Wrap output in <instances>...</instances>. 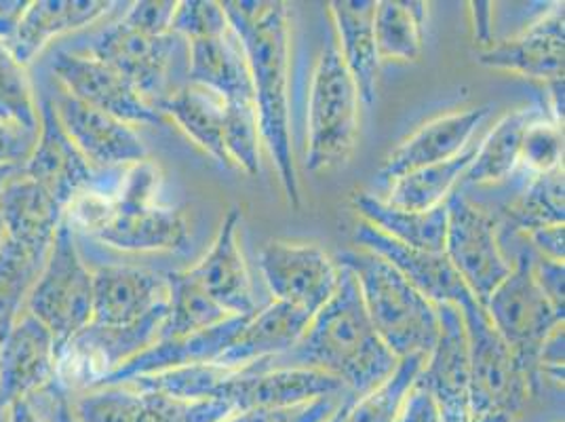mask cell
<instances>
[{"instance_id": "obj_1", "label": "cell", "mask_w": 565, "mask_h": 422, "mask_svg": "<svg viewBox=\"0 0 565 422\" xmlns=\"http://www.w3.org/2000/svg\"><path fill=\"white\" fill-rule=\"evenodd\" d=\"M399 359L386 349L372 326L353 273L340 266V282L328 305L319 308L300 340L279 357L245 370L300 368L338 378L354 398H363L386 380Z\"/></svg>"}, {"instance_id": "obj_2", "label": "cell", "mask_w": 565, "mask_h": 422, "mask_svg": "<svg viewBox=\"0 0 565 422\" xmlns=\"http://www.w3.org/2000/svg\"><path fill=\"white\" fill-rule=\"evenodd\" d=\"M222 7L247 57L259 138L275 161L289 205L300 208L289 106V4L279 0H224Z\"/></svg>"}, {"instance_id": "obj_3", "label": "cell", "mask_w": 565, "mask_h": 422, "mask_svg": "<svg viewBox=\"0 0 565 422\" xmlns=\"http://www.w3.org/2000/svg\"><path fill=\"white\" fill-rule=\"evenodd\" d=\"M159 187L161 173L146 159L125 167L113 199L87 192L66 215L120 252H186L192 241L189 220L184 211L159 203Z\"/></svg>"}, {"instance_id": "obj_4", "label": "cell", "mask_w": 565, "mask_h": 422, "mask_svg": "<svg viewBox=\"0 0 565 422\" xmlns=\"http://www.w3.org/2000/svg\"><path fill=\"white\" fill-rule=\"evenodd\" d=\"M335 264L353 273L367 317L388 351L397 359L433 351L439 336L437 305L395 266L365 250L342 252Z\"/></svg>"}, {"instance_id": "obj_5", "label": "cell", "mask_w": 565, "mask_h": 422, "mask_svg": "<svg viewBox=\"0 0 565 422\" xmlns=\"http://www.w3.org/2000/svg\"><path fill=\"white\" fill-rule=\"evenodd\" d=\"M359 92L333 34L317 57L307 110V167L312 173L344 165L359 136Z\"/></svg>"}, {"instance_id": "obj_6", "label": "cell", "mask_w": 565, "mask_h": 422, "mask_svg": "<svg viewBox=\"0 0 565 422\" xmlns=\"http://www.w3.org/2000/svg\"><path fill=\"white\" fill-rule=\"evenodd\" d=\"M458 308L469 345L471 422L518 421L532 395L527 376L475 298L465 300Z\"/></svg>"}, {"instance_id": "obj_7", "label": "cell", "mask_w": 565, "mask_h": 422, "mask_svg": "<svg viewBox=\"0 0 565 422\" xmlns=\"http://www.w3.org/2000/svg\"><path fill=\"white\" fill-rule=\"evenodd\" d=\"M25 310L53 334L57 352L94 319V271L81 256L68 215L28 294Z\"/></svg>"}, {"instance_id": "obj_8", "label": "cell", "mask_w": 565, "mask_h": 422, "mask_svg": "<svg viewBox=\"0 0 565 422\" xmlns=\"http://www.w3.org/2000/svg\"><path fill=\"white\" fill-rule=\"evenodd\" d=\"M511 262L509 277L495 287L483 310L527 376L532 393H536L541 387L536 372L539 351L546 336L564 324V315L555 310L534 279L532 247L521 250Z\"/></svg>"}, {"instance_id": "obj_9", "label": "cell", "mask_w": 565, "mask_h": 422, "mask_svg": "<svg viewBox=\"0 0 565 422\" xmlns=\"http://www.w3.org/2000/svg\"><path fill=\"white\" fill-rule=\"evenodd\" d=\"M446 256L481 308L513 268L502 250L494 213L475 203L462 188L448 199Z\"/></svg>"}, {"instance_id": "obj_10", "label": "cell", "mask_w": 565, "mask_h": 422, "mask_svg": "<svg viewBox=\"0 0 565 422\" xmlns=\"http://www.w3.org/2000/svg\"><path fill=\"white\" fill-rule=\"evenodd\" d=\"M39 106L41 127L36 146L24 163L25 176L47 188L66 211L87 192L113 199L125 167L104 171L92 167L62 129L53 110V102L45 97L39 102Z\"/></svg>"}, {"instance_id": "obj_11", "label": "cell", "mask_w": 565, "mask_h": 422, "mask_svg": "<svg viewBox=\"0 0 565 422\" xmlns=\"http://www.w3.org/2000/svg\"><path fill=\"white\" fill-rule=\"evenodd\" d=\"M180 36H150L118 20L95 34L87 55L118 72L138 94L159 110L169 97V72Z\"/></svg>"}, {"instance_id": "obj_12", "label": "cell", "mask_w": 565, "mask_h": 422, "mask_svg": "<svg viewBox=\"0 0 565 422\" xmlns=\"http://www.w3.org/2000/svg\"><path fill=\"white\" fill-rule=\"evenodd\" d=\"M258 264L277 303L308 315L328 305L340 282V266L315 243L270 241L259 252Z\"/></svg>"}, {"instance_id": "obj_13", "label": "cell", "mask_w": 565, "mask_h": 422, "mask_svg": "<svg viewBox=\"0 0 565 422\" xmlns=\"http://www.w3.org/2000/svg\"><path fill=\"white\" fill-rule=\"evenodd\" d=\"M51 72L62 92L127 125H157L163 120V115L118 72L87 53L57 49L51 60Z\"/></svg>"}, {"instance_id": "obj_14", "label": "cell", "mask_w": 565, "mask_h": 422, "mask_svg": "<svg viewBox=\"0 0 565 422\" xmlns=\"http://www.w3.org/2000/svg\"><path fill=\"white\" fill-rule=\"evenodd\" d=\"M347 387L330 374L300 370V368H277V370H236L228 376L213 399H222L235 408L245 410H291L302 408L321 398H342Z\"/></svg>"}, {"instance_id": "obj_15", "label": "cell", "mask_w": 565, "mask_h": 422, "mask_svg": "<svg viewBox=\"0 0 565 422\" xmlns=\"http://www.w3.org/2000/svg\"><path fill=\"white\" fill-rule=\"evenodd\" d=\"M51 102L62 129L95 169H122L148 159V148L134 125L95 110L60 87Z\"/></svg>"}, {"instance_id": "obj_16", "label": "cell", "mask_w": 565, "mask_h": 422, "mask_svg": "<svg viewBox=\"0 0 565 422\" xmlns=\"http://www.w3.org/2000/svg\"><path fill=\"white\" fill-rule=\"evenodd\" d=\"M439 336L426 355L418 380L437 405L441 422H471L469 408V345L460 308L437 305Z\"/></svg>"}, {"instance_id": "obj_17", "label": "cell", "mask_w": 565, "mask_h": 422, "mask_svg": "<svg viewBox=\"0 0 565 422\" xmlns=\"http://www.w3.org/2000/svg\"><path fill=\"white\" fill-rule=\"evenodd\" d=\"M57 374V342L28 310L0 340V412L30 399Z\"/></svg>"}, {"instance_id": "obj_18", "label": "cell", "mask_w": 565, "mask_h": 422, "mask_svg": "<svg viewBox=\"0 0 565 422\" xmlns=\"http://www.w3.org/2000/svg\"><path fill=\"white\" fill-rule=\"evenodd\" d=\"M169 306L166 275L131 264L94 271V326L129 328Z\"/></svg>"}, {"instance_id": "obj_19", "label": "cell", "mask_w": 565, "mask_h": 422, "mask_svg": "<svg viewBox=\"0 0 565 422\" xmlns=\"http://www.w3.org/2000/svg\"><path fill=\"white\" fill-rule=\"evenodd\" d=\"M564 2L553 4L541 20L532 22L518 36L494 43L477 55V64L492 71L513 72L544 85L564 81Z\"/></svg>"}, {"instance_id": "obj_20", "label": "cell", "mask_w": 565, "mask_h": 422, "mask_svg": "<svg viewBox=\"0 0 565 422\" xmlns=\"http://www.w3.org/2000/svg\"><path fill=\"white\" fill-rule=\"evenodd\" d=\"M353 243L359 250L372 252L395 266L433 305L460 306L472 298L469 287L451 266L446 252L433 254L403 245L391 236L382 235L363 220H359L354 226Z\"/></svg>"}, {"instance_id": "obj_21", "label": "cell", "mask_w": 565, "mask_h": 422, "mask_svg": "<svg viewBox=\"0 0 565 422\" xmlns=\"http://www.w3.org/2000/svg\"><path fill=\"white\" fill-rule=\"evenodd\" d=\"M492 106H477L424 123L416 134L401 141L397 150L380 167L377 187L386 188L393 180L414 169L458 157L475 140V134L492 115Z\"/></svg>"}, {"instance_id": "obj_22", "label": "cell", "mask_w": 565, "mask_h": 422, "mask_svg": "<svg viewBox=\"0 0 565 422\" xmlns=\"http://www.w3.org/2000/svg\"><path fill=\"white\" fill-rule=\"evenodd\" d=\"M252 315H235L213 328L201 329L189 336L159 338L152 347H148L146 351L118 366L115 372L102 378L92 389L118 387L141 376L161 374L167 370L194 366V363H215L222 357V352L231 347L238 329L247 324Z\"/></svg>"}, {"instance_id": "obj_23", "label": "cell", "mask_w": 565, "mask_h": 422, "mask_svg": "<svg viewBox=\"0 0 565 422\" xmlns=\"http://www.w3.org/2000/svg\"><path fill=\"white\" fill-rule=\"evenodd\" d=\"M241 210L231 208L205 259L189 268L190 275L231 315H252L258 310L252 275L238 245Z\"/></svg>"}, {"instance_id": "obj_24", "label": "cell", "mask_w": 565, "mask_h": 422, "mask_svg": "<svg viewBox=\"0 0 565 422\" xmlns=\"http://www.w3.org/2000/svg\"><path fill=\"white\" fill-rule=\"evenodd\" d=\"M0 218L11 243L45 260L55 233L66 218V208L47 188L28 178L22 169L0 192Z\"/></svg>"}, {"instance_id": "obj_25", "label": "cell", "mask_w": 565, "mask_h": 422, "mask_svg": "<svg viewBox=\"0 0 565 422\" xmlns=\"http://www.w3.org/2000/svg\"><path fill=\"white\" fill-rule=\"evenodd\" d=\"M115 4L106 0H34L18 18L13 36L7 41L11 53L25 68L49 43L66 32L95 24Z\"/></svg>"}, {"instance_id": "obj_26", "label": "cell", "mask_w": 565, "mask_h": 422, "mask_svg": "<svg viewBox=\"0 0 565 422\" xmlns=\"http://www.w3.org/2000/svg\"><path fill=\"white\" fill-rule=\"evenodd\" d=\"M376 0H333L330 18L333 22V41L342 55L344 66L351 72L359 99L367 108L376 102L380 57L374 36Z\"/></svg>"}, {"instance_id": "obj_27", "label": "cell", "mask_w": 565, "mask_h": 422, "mask_svg": "<svg viewBox=\"0 0 565 422\" xmlns=\"http://www.w3.org/2000/svg\"><path fill=\"white\" fill-rule=\"evenodd\" d=\"M312 315L296 306L273 303L256 310L238 329L231 347L215 361L231 370H243L252 363L266 361L289 351L305 334Z\"/></svg>"}, {"instance_id": "obj_28", "label": "cell", "mask_w": 565, "mask_h": 422, "mask_svg": "<svg viewBox=\"0 0 565 422\" xmlns=\"http://www.w3.org/2000/svg\"><path fill=\"white\" fill-rule=\"evenodd\" d=\"M351 205L363 222L403 245L444 254L448 233V201L430 211L401 210L372 192H354Z\"/></svg>"}, {"instance_id": "obj_29", "label": "cell", "mask_w": 565, "mask_h": 422, "mask_svg": "<svg viewBox=\"0 0 565 422\" xmlns=\"http://www.w3.org/2000/svg\"><path fill=\"white\" fill-rule=\"evenodd\" d=\"M189 83L212 89L224 102L254 99L247 57L233 28L217 39L189 43Z\"/></svg>"}, {"instance_id": "obj_30", "label": "cell", "mask_w": 565, "mask_h": 422, "mask_svg": "<svg viewBox=\"0 0 565 422\" xmlns=\"http://www.w3.org/2000/svg\"><path fill=\"white\" fill-rule=\"evenodd\" d=\"M542 110L544 106H525L500 118L492 131L477 144L475 157L462 176L460 188L494 187L509 182L519 169L523 131Z\"/></svg>"}, {"instance_id": "obj_31", "label": "cell", "mask_w": 565, "mask_h": 422, "mask_svg": "<svg viewBox=\"0 0 565 422\" xmlns=\"http://www.w3.org/2000/svg\"><path fill=\"white\" fill-rule=\"evenodd\" d=\"M159 113L173 118L190 140L199 144L222 167H233L224 148L226 102L215 92L196 83H186L169 94L159 106Z\"/></svg>"}, {"instance_id": "obj_32", "label": "cell", "mask_w": 565, "mask_h": 422, "mask_svg": "<svg viewBox=\"0 0 565 422\" xmlns=\"http://www.w3.org/2000/svg\"><path fill=\"white\" fill-rule=\"evenodd\" d=\"M509 182L513 194H509L502 215L515 233L523 236L544 226L564 224V167L539 176L518 169Z\"/></svg>"}, {"instance_id": "obj_33", "label": "cell", "mask_w": 565, "mask_h": 422, "mask_svg": "<svg viewBox=\"0 0 565 422\" xmlns=\"http://www.w3.org/2000/svg\"><path fill=\"white\" fill-rule=\"evenodd\" d=\"M479 141L472 140L458 157L441 161V163L426 165L414 169L386 187V197L391 205L409 211H430L439 205H446L451 192H456L465 171L469 169L475 150Z\"/></svg>"}, {"instance_id": "obj_34", "label": "cell", "mask_w": 565, "mask_h": 422, "mask_svg": "<svg viewBox=\"0 0 565 422\" xmlns=\"http://www.w3.org/2000/svg\"><path fill=\"white\" fill-rule=\"evenodd\" d=\"M426 2L376 0L374 36L380 62H414L423 55Z\"/></svg>"}, {"instance_id": "obj_35", "label": "cell", "mask_w": 565, "mask_h": 422, "mask_svg": "<svg viewBox=\"0 0 565 422\" xmlns=\"http://www.w3.org/2000/svg\"><path fill=\"white\" fill-rule=\"evenodd\" d=\"M166 279L169 285V306L161 338L189 336L201 329L213 328L228 317H235L213 300L190 275V271H171L166 273Z\"/></svg>"}, {"instance_id": "obj_36", "label": "cell", "mask_w": 565, "mask_h": 422, "mask_svg": "<svg viewBox=\"0 0 565 422\" xmlns=\"http://www.w3.org/2000/svg\"><path fill=\"white\" fill-rule=\"evenodd\" d=\"M426 355L403 357L393 374L382 380L370 393L354 399L344 422H397L405 399L423 372Z\"/></svg>"}, {"instance_id": "obj_37", "label": "cell", "mask_w": 565, "mask_h": 422, "mask_svg": "<svg viewBox=\"0 0 565 422\" xmlns=\"http://www.w3.org/2000/svg\"><path fill=\"white\" fill-rule=\"evenodd\" d=\"M45 260L32 256L24 247L7 243L0 250V340L25 310V300Z\"/></svg>"}, {"instance_id": "obj_38", "label": "cell", "mask_w": 565, "mask_h": 422, "mask_svg": "<svg viewBox=\"0 0 565 422\" xmlns=\"http://www.w3.org/2000/svg\"><path fill=\"white\" fill-rule=\"evenodd\" d=\"M0 123L39 131L41 106L30 83L28 68L11 53L7 41H0Z\"/></svg>"}, {"instance_id": "obj_39", "label": "cell", "mask_w": 565, "mask_h": 422, "mask_svg": "<svg viewBox=\"0 0 565 422\" xmlns=\"http://www.w3.org/2000/svg\"><path fill=\"white\" fill-rule=\"evenodd\" d=\"M76 422H148L140 391L129 384L97 387L72 399Z\"/></svg>"}, {"instance_id": "obj_40", "label": "cell", "mask_w": 565, "mask_h": 422, "mask_svg": "<svg viewBox=\"0 0 565 422\" xmlns=\"http://www.w3.org/2000/svg\"><path fill=\"white\" fill-rule=\"evenodd\" d=\"M259 120L254 99L226 102L224 118V148L233 167L243 169L247 176H258L259 169Z\"/></svg>"}, {"instance_id": "obj_41", "label": "cell", "mask_w": 565, "mask_h": 422, "mask_svg": "<svg viewBox=\"0 0 565 422\" xmlns=\"http://www.w3.org/2000/svg\"><path fill=\"white\" fill-rule=\"evenodd\" d=\"M559 167H564V129L562 123L542 110L523 131L519 169L539 176Z\"/></svg>"}, {"instance_id": "obj_42", "label": "cell", "mask_w": 565, "mask_h": 422, "mask_svg": "<svg viewBox=\"0 0 565 422\" xmlns=\"http://www.w3.org/2000/svg\"><path fill=\"white\" fill-rule=\"evenodd\" d=\"M148 422H222L235 414V408L222 399H182L166 393L140 391Z\"/></svg>"}, {"instance_id": "obj_43", "label": "cell", "mask_w": 565, "mask_h": 422, "mask_svg": "<svg viewBox=\"0 0 565 422\" xmlns=\"http://www.w3.org/2000/svg\"><path fill=\"white\" fill-rule=\"evenodd\" d=\"M228 30V15L222 2L215 0H182L178 2L171 22V34L186 39L189 43L217 39Z\"/></svg>"}, {"instance_id": "obj_44", "label": "cell", "mask_w": 565, "mask_h": 422, "mask_svg": "<svg viewBox=\"0 0 565 422\" xmlns=\"http://www.w3.org/2000/svg\"><path fill=\"white\" fill-rule=\"evenodd\" d=\"M175 7L178 2L173 0H141V2H134L131 9H127V13L120 20L143 34L163 36V34H171Z\"/></svg>"}, {"instance_id": "obj_45", "label": "cell", "mask_w": 565, "mask_h": 422, "mask_svg": "<svg viewBox=\"0 0 565 422\" xmlns=\"http://www.w3.org/2000/svg\"><path fill=\"white\" fill-rule=\"evenodd\" d=\"M564 324L553 329L542 342L536 361L539 382H551L557 389H564Z\"/></svg>"}, {"instance_id": "obj_46", "label": "cell", "mask_w": 565, "mask_h": 422, "mask_svg": "<svg viewBox=\"0 0 565 422\" xmlns=\"http://www.w3.org/2000/svg\"><path fill=\"white\" fill-rule=\"evenodd\" d=\"M532 271H534V279L541 285L544 296L551 300V305L555 306V310L559 315H565L564 262L544 259L532 250Z\"/></svg>"}, {"instance_id": "obj_47", "label": "cell", "mask_w": 565, "mask_h": 422, "mask_svg": "<svg viewBox=\"0 0 565 422\" xmlns=\"http://www.w3.org/2000/svg\"><path fill=\"white\" fill-rule=\"evenodd\" d=\"M39 131L0 123V165H22L30 159L36 146Z\"/></svg>"}, {"instance_id": "obj_48", "label": "cell", "mask_w": 565, "mask_h": 422, "mask_svg": "<svg viewBox=\"0 0 565 422\" xmlns=\"http://www.w3.org/2000/svg\"><path fill=\"white\" fill-rule=\"evenodd\" d=\"M32 398H39L36 401H30L34 410L41 414L45 422H76L74 412H72L71 393L60 384L57 378H53L45 389L34 393Z\"/></svg>"}, {"instance_id": "obj_49", "label": "cell", "mask_w": 565, "mask_h": 422, "mask_svg": "<svg viewBox=\"0 0 565 422\" xmlns=\"http://www.w3.org/2000/svg\"><path fill=\"white\" fill-rule=\"evenodd\" d=\"M397 422H441L437 405L420 380L412 387Z\"/></svg>"}, {"instance_id": "obj_50", "label": "cell", "mask_w": 565, "mask_h": 422, "mask_svg": "<svg viewBox=\"0 0 565 422\" xmlns=\"http://www.w3.org/2000/svg\"><path fill=\"white\" fill-rule=\"evenodd\" d=\"M523 239L530 243V247L544 259L557 260L564 262L565 259V226L564 224H555V226H544L539 231H532Z\"/></svg>"}, {"instance_id": "obj_51", "label": "cell", "mask_w": 565, "mask_h": 422, "mask_svg": "<svg viewBox=\"0 0 565 422\" xmlns=\"http://www.w3.org/2000/svg\"><path fill=\"white\" fill-rule=\"evenodd\" d=\"M471 7L472 30L475 41L483 49L494 45V2L490 0H475Z\"/></svg>"}, {"instance_id": "obj_52", "label": "cell", "mask_w": 565, "mask_h": 422, "mask_svg": "<svg viewBox=\"0 0 565 422\" xmlns=\"http://www.w3.org/2000/svg\"><path fill=\"white\" fill-rule=\"evenodd\" d=\"M344 398V395H342ZM342 398H321L302 405L296 416L287 422H326L338 410Z\"/></svg>"}, {"instance_id": "obj_53", "label": "cell", "mask_w": 565, "mask_h": 422, "mask_svg": "<svg viewBox=\"0 0 565 422\" xmlns=\"http://www.w3.org/2000/svg\"><path fill=\"white\" fill-rule=\"evenodd\" d=\"M300 408H291V410H266V408H258V410H245V412H235L228 419L222 422H287L296 416Z\"/></svg>"}, {"instance_id": "obj_54", "label": "cell", "mask_w": 565, "mask_h": 422, "mask_svg": "<svg viewBox=\"0 0 565 422\" xmlns=\"http://www.w3.org/2000/svg\"><path fill=\"white\" fill-rule=\"evenodd\" d=\"M7 7H11V4L2 2V9H0V41H9L13 36L18 18L24 11L25 4L18 2L13 9H7Z\"/></svg>"}, {"instance_id": "obj_55", "label": "cell", "mask_w": 565, "mask_h": 422, "mask_svg": "<svg viewBox=\"0 0 565 422\" xmlns=\"http://www.w3.org/2000/svg\"><path fill=\"white\" fill-rule=\"evenodd\" d=\"M9 412V422H45L41 414L34 410L30 399H20L7 408Z\"/></svg>"}, {"instance_id": "obj_56", "label": "cell", "mask_w": 565, "mask_h": 422, "mask_svg": "<svg viewBox=\"0 0 565 422\" xmlns=\"http://www.w3.org/2000/svg\"><path fill=\"white\" fill-rule=\"evenodd\" d=\"M353 393H347L342 401H340V405H338V410L331 414L330 419L326 422H344L347 421V414H349V410H351V405L354 403Z\"/></svg>"}, {"instance_id": "obj_57", "label": "cell", "mask_w": 565, "mask_h": 422, "mask_svg": "<svg viewBox=\"0 0 565 422\" xmlns=\"http://www.w3.org/2000/svg\"><path fill=\"white\" fill-rule=\"evenodd\" d=\"M22 169H24L22 165H0V192H2V188L7 187V182L13 176H18Z\"/></svg>"}, {"instance_id": "obj_58", "label": "cell", "mask_w": 565, "mask_h": 422, "mask_svg": "<svg viewBox=\"0 0 565 422\" xmlns=\"http://www.w3.org/2000/svg\"><path fill=\"white\" fill-rule=\"evenodd\" d=\"M4 243H7V229H4V222H2V218H0V250H2Z\"/></svg>"}]
</instances>
